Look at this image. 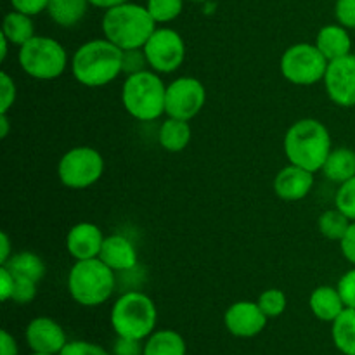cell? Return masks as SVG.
<instances>
[{
	"instance_id": "cell-3",
	"label": "cell",
	"mask_w": 355,
	"mask_h": 355,
	"mask_svg": "<svg viewBox=\"0 0 355 355\" xmlns=\"http://www.w3.org/2000/svg\"><path fill=\"white\" fill-rule=\"evenodd\" d=\"M156 30V21L153 19L146 6L125 2L107 9L103 16L104 38L120 47L142 49Z\"/></svg>"
},
{
	"instance_id": "cell-11",
	"label": "cell",
	"mask_w": 355,
	"mask_h": 355,
	"mask_svg": "<svg viewBox=\"0 0 355 355\" xmlns=\"http://www.w3.org/2000/svg\"><path fill=\"white\" fill-rule=\"evenodd\" d=\"M207 103V89L194 76H179L166 85L165 114L180 120H193Z\"/></svg>"
},
{
	"instance_id": "cell-37",
	"label": "cell",
	"mask_w": 355,
	"mask_h": 355,
	"mask_svg": "<svg viewBox=\"0 0 355 355\" xmlns=\"http://www.w3.org/2000/svg\"><path fill=\"white\" fill-rule=\"evenodd\" d=\"M142 352H144V347H141V340L118 336L113 345L114 355H142Z\"/></svg>"
},
{
	"instance_id": "cell-34",
	"label": "cell",
	"mask_w": 355,
	"mask_h": 355,
	"mask_svg": "<svg viewBox=\"0 0 355 355\" xmlns=\"http://www.w3.org/2000/svg\"><path fill=\"white\" fill-rule=\"evenodd\" d=\"M59 355H111L106 349L92 342H83V340H73L66 343L64 349Z\"/></svg>"
},
{
	"instance_id": "cell-27",
	"label": "cell",
	"mask_w": 355,
	"mask_h": 355,
	"mask_svg": "<svg viewBox=\"0 0 355 355\" xmlns=\"http://www.w3.org/2000/svg\"><path fill=\"white\" fill-rule=\"evenodd\" d=\"M350 220L343 211H340L338 208H331V210H326L324 214H321L319 217L318 225H319V232L324 236L326 239L329 241H342V238L345 236V232L349 231Z\"/></svg>"
},
{
	"instance_id": "cell-43",
	"label": "cell",
	"mask_w": 355,
	"mask_h": 355,
	"mask_svg": "<svg viewBox=\"0 0 355 355\" xmlns=\"http://www.w3.org/2000/svg\"><path fill=\"white\" fill-rule=\"evenodd\" d=\"M89 2H90V6L99 7V9L107 10V9H111V7L120 6V3L128 2V0H89Z\"/></svg>"
},
{
	"instance_id": "cell-16",
	"label": "cell",
	"mask_w": 355,
	"mask_h": 355,
	"mask_svg": "<svg viewBox=\"0 0 355 355\" xmlns=\"http://www.w3.org/2000/svg\"><path fill=\"white\" fill-rule=\"evenodd\" d=\"M104 234L92 222H80L69 229L66 236V250L75 260H89L99 257Z\"/></svg>"
},
{
	"instance_id": "cell-23",
	"label": "cell",
	"mask_w": 355,
	"mask_h": 355,
	"mask_svg": "<svg viewBox=\"0 0 355 355\" xmlns=\"http://www.w3.org/2000/svg\"><path fill=\"white\" fill-rule=\"evenodd\" d=\"M89 6V0H49L47 14L59 26L71 28L85 17Z\"/></svg>"
},
{
	"instance_id": "cell-6",
	"label": "cell",
	"mask_w": 355,
	"mask_h": 355,
	"mask_svg": "<svg viewBox=\"0 0 355 355\" xmlns=\"http://www.w3.org/2000/svg\"><path fill=\"white\" fill-rule=\"evenodd\" d=\"M110 321L116 336L142 342L155 333L158 311L151 297L142 291L130 290L114 302Z\"/></svg>"
},
{
	"instance_id": "cell-4",
	"label": "cell",
	"mask_w": 355,
	"mask_h": 355,
	"mask_svg": "<svg viewBox=\"0 0 355 355\" xmlns=\"http://www.w3.org/2000/svg\"><path fill=\"white\" fill-rule=\"evenodd\" d=\"M116 288V272L99 257L76 260L68 274V291L73 300L83 307L106 304Z\"/></svg>"
},
{
	"instance_id": "cell-41",
	"label": "cell",
	"mask_w": 355,
	"mask_h": 355,
	"mask_svg": "<svg viewBox=\"0 0 355 355\" xmlns=\"http://www.w3.org/2000/svg\"><path fill=\"white\" fill-rule=\"evenodd\" d=\"M17 342L7 329L0 331V355H17Z\"/></svg>"
},
{
	"instance_id": "cell-44",
	"label": "cell",
	"mask_w": 355,
	"mask_h": 355,
	"mask_svg": "<svg viewBox=\"0 0 355 355\" xmlns=\"http://www.w3.org/2000/svg\"><path fill=\"white\" fill-rule=\"evenodd\" d=\"M9 128H10L9 114H0V137L6 139L7 135H9Z\"/></svg>"
},
{
	"instance_id": "cell-38",
	"label": "cell",
	"mask_w": 355,
	"mask_h": 355,
	"mask_svg": "<svg viewBox=\"0 0 355 355\" xmlns=\"http://www.w3.org/2000/svg\"><path fill=\"white\" fill-rule=\"evenodd\" d=\"M10 6L14 10H19L28 16H37V14L47 10L49 0H10Z\"/></svg>"
},
{
	"instance_id": "cell-42",
	"label": "cell",
	"mask_w": 355,
	"mask_h": 355,
	"mask_svg": "<svg viewBox=\"0 0 355 355\" xmlns=\"http://www.w3.org/2000/svg\"><path fill=\"white\" fill-rule=\"evenodd\" d=\"M12 257V250H10V239L7 232H0V266L7 262Z\"/></svg>"
},
{
	"instance_id": "cell-14",
	"label": "cell",
	"mask_w": 355,
	"mask_h": 355,
	"mask_svg": "<svg viewBox=\"0 0 355 355\" xmlns=\"http://www.w3.org/2000/svg\"><path fill=\"white\" fill-rule=\"evenodd\" d=\"M24 338H26L31 352L49 355H59L68 343L62 326L55 322L54 319L44 318V315L31 319L28 322Z\"/></svg>"
},
{
	"instance_id": "cell-9",
	"label": "cell",
	"mask_w": 355,
	"mask_h": 355,
	"mask_svg": "<svg viewBox=\"0 0 355 355\" xmlns=\"http://www.w3.org/2000/svg\"><path fill=\"white\" fill-rule=\"evenodd\" d=\"M104 159L90 146H76L62 155L58 165V177L69 189H87L103 177Z\"/></svg>"
},
{
	"instance_id": "cell-5",
	"label": "cell",
	"mask_w": 355,
	"mask_h": 355,
	"mask_svg": "<svg viewBox=\"0 0 355 355\" xmlns=\"http://www.w3.org/2000/svg\"><path fill=\"white\" fill-rule=\"evenodd\" d=\"M165 97V82L159 73L153 69L127 76L121 87V104L125 111L139 121H155L163 116Z\"/></svg>"
},
{
	"instance_id": "cell-32",
	"label": "cell",
	"mask_w": 355,
	"mask_h": 355,
	"mask_svg": "<svg viewBox=\"0 0 355 355\" xmlns=\"http://www.w3.org/2000/svg\"><path fill=\"white\" fill-rule=\"evenodd\" d=\"M17 89L9 73H0V114H9L10 107L16 103Z\"/></svg>"
},
{
	"instance_id": "cell-19",
	"label": "cell",
	"mask_w": 355,
	"mask_h": 355,
	"mask_svg": "<svg viewBox=\"0 0 355 355\" xmlns=\"http://www.w3.org/2000/svg\"><path fill=\"white\" fill-rule=\"evenodd\" d=\"M309 307L319 321L324 322H333L347 309L338 288L328 286V284L312 291L311 298H309Z\"/></svg>"
},
{
	"instance_id": "cell-30",
	"label": "cell",
	"mask_w": 355,
	"mask_h": 355,
	"mask_svg": "<svg viewBox=\"0 0 355 355\" xmlns=\"http://www.w3.org/2000/svg\"><path fill=\"white\" fill-rule=\"evenodd\" d=\"M335 207L355 222V177L347 182L340 184L335 194Z\"/></svg>"
},
{
	"instance_id": "cell-45",
	"label": "cell",
	"mask_w": 355,
	"mask_h": 355,
	"mask_svg": "<svg viewBox=\"0 0 355 355\" xmlns=\"http://www.w3.org/2000/svg\"><path fill=\"white\" fill-rule=\"evenodd\" d=\"M9 45L10 42L0 33V47H2V51H0V61H6L7 59V54H9Z\"/></svg>"
},
{
	"instance_id": "cell-28",
	"label": "cell",
	"mask_w": 355,
	"mask_h": 355,
	"mask_svg": "<svg viewBox=\"0 0 355 355\" xmlns=\"http://www.w3.org/2000/svg\"><path fill=\"white\" fill-rule=\"evenodd\" d=\"M146 9L149 10L156 24H165L180 16L184 9V0H148Z\"/></svg>"
},
{
	"instance_id": "cell-40",
	"label": "cell",
	"mask_w": 355,
	"mask_h": 355,
	"mask_svg": "<svg viewBox=\"0 0 355 355\" xmlns=\"http://www.w3.org/2000/svg\"><path fill=\"white\" fill-rule=\"evenodd\" d=\"M340 250H342V255L345 257L347 262L355 267V222L350 224L349 231L345 232V236L340 241Z\"/></svg>"
},
{
	"instance_id": "cell-36",
	"label": "cell",
	"mask_w": 355,
	"mask_h": 355,
	"mask_svg": "<svg viewBox=\"0 0 355 355\" xmlns=\"http://www.w3.org/2000/svg\"><path fill=\"white\" fill-rule=\"evenodd\" d=\"M335 16L338 24L355 30V0H336Z\"/></svg>"
},
{
	"instance_id": "cell-21",
	"label": "cell",
	"mask_w": 355,
	"mask_h": 355,
	"mask_svg": "<svg viewBox=\"0 0 355 355\" xmlns=\"http://www.w3.org/2000/svg\"><path fill=\"white\" fill-rule=\"evenodd\" d=\"M329 182L343 184L355 177V151L350 148H333L321 170Z\"/></svg>"
},
{
	"instance_id": "cell-8",
	"label": "cell",
	"mask_w": 355,
	"mask_h": 355,
	"mask_svg": "<svg viewBox=\"0 0 355 355\" xmlns=\"http://www.w3.org/2000/svg\"><path fill=\"white\" fill-rule=\"evenodd\" d=\"M329 61L315 44H295L281 55V73L293 85L309 87L322 82Z\"/></svg>"
},
{
	"instance_id": "cell-17",
	"label": "cell",
	"mask_w": 355,
	"mask_h": 355,
	"mask_svg": "<svg viewBox=\"0 0 355 355\" xmlns=\"http://www.w3.org/2000/svg\"><path fill=\"white\" fill-rule=\"evenodd\" d=\"M99 259L114 272H130L137 267L139 253L134 243L123 234H111L104 238Z\"/></svg>"
},
{
	"instance_id": "cell-35",
	"label": "cell",
	"mask_w": 355,
	"mask_h": 355,
	"mask_svg": "<svg viewBox=\"0 0 355 355\" xmlns=\"http://www.w3.org/2000/svg\"><path fill=\"white\" fill-rule=\"evenodd\" d=\"M340 295H342V300L345 304V307L355 309V267L350 270H347L342 277H340L338 284Z\"/></svg>"
},
{
	"instance_id": "cell-31",
	"label": "cell",
	"mask_w": 355,
	"mask_h": 355,
	"mask_svg": "<svg viewBox=\"0 0 355 355\" xmlns=\"http://www.w3.org/2000/svg\"><path fill=\"white\" fill-rule=\"evenodd\" d=\"M149 68L148 55H146L144 49H127L123 51V58H121V73L127 76L135 75V73L146 71Z\"/></svg>"
},
{
	"instance_id": "cell-20",
	"label": "cell",
	"mask_w": 355,
	"mask_h": 355,
	"mask_svg": "<svg viewBox=\"0 0 355 355\" xmlns=\"http://www.w3.org/2000/svg\"><path fill=\"white\" fill-rule=\"evenodd\" d=\"M193 130L187 120L166 116V120L159 125L158 142L165 151L180 153L189 146Z\"/></svg>"
},
{
	"instance_id": "cell-25",
	"label": "cell",
	"mask_w": 355,
	"mask_h": 355,
	"mask_svg": "<svg viewBox=\"0 0 355 355\" xmlns=\"http://www.w3.org/2000/svg\"><path fill=\"white\" fill-rule=\"evenodd\" d=\"M331 324V336L336 349L343 355H355V309L347 307Z\"/></svg>"
},
{
	"instance_id": "cell-7",
	"label": "cell",
	"mask_w": 355,
	"mask_h": 355,
	"mask_svg": "<svg viewBox=\"0 0 355 355\" xmlns=\"http://www.w3.org/2000/svg\"><path fill=\"white\" fill-rule=\"evenodd\" d=\"M17 62L28 76L35 80H55L68 68V52L55 38L35 35L21 45Z\"/></svg>"
},
{
	"instance_id": "cell-33",
	"label": "cell",
	"mask_w": 355,
	"mask_h": 355,
	"mask_svg": "<svg viewBox=\"0 0 355 355\" xmlns=\"http://www.w3.org/2000/svg\"><path fill=\"white\" fill-rule=\"evenodd\" d=\"M14 279H16V284H14V293L10 300L16 302V304L19 305L33 302L35 297H37V286H38L37 281H31L28 279V277H19V276H14Z\"/></svg>"
},
{
	"instance_id": "cell-15",
	"label": "cell",
	"mask_w": 355,
	"mask_h": 355,
	"mask_svg": "<svg viewBox=\"0 0 355 355\" xmlns=\"http://www.w3.org/2000/svg\"><path fill=\"white\" fill-rule=\"evenodd\" d=\"M274 193L284 201H300L309 196L314 187V172L290 163L274 177Z\"/></svg>"
},
{
	"instance_id": "cell-22",
	"label": "cell",
	"mask_w": 355,
	"mask_h": 355,
	"mask_svg": "<svg viewBox=\"0 0 355 355\" xmlns=\"http://www.w3.org/2000/svg\"><path fill=\"white\" fill-rule=\"evenodd\" d=\"M142 355H187L186 340L173 329H159L146 338Z\"/></svg>"
},
{
	"instance_id": "cell-29",
	"label": "cell",
	"mask_w": 355,
	"mask_h": 355,
	"mask_svg": "<svg viewBox=\"0 0 355 355\" xmlns=\"http://www.w3.org/2000/svg\"><path fill=\"white\" fill-rule=\"evenodd\" d=\"M257 304H259V307L262 309V312L267 318L274 319L284 314V311L288 307V298L284 295V291L277 290V288H269V290L260 293Z\"/></svg>"
},
{
	"instance_id": "cell-24",
	"label": "cell",
	"mask_w": 355,
	"mask_h": 355,
	"mask_svg": "<svg viewBox=\"0 0 355 355\" xmlns=\"http://www.w3.org/2000/svg\"><path fill=\"white\" fill-rule=\"evenodd\" d=\"M2 35L10 42V45L21 47L35 37L33 19L19 10H10L2 21Z\"/></svg>"
},
{
	"instance_id": "cell-13",
	"label": "cell",
	"mask_w": 355,
	"mask_h": 355,
	"mask_svg": "<svg viewBox=\"0 0 355 355\" xmlns=\"http://www.w3.org/2000/svg\"><path fill=\"white\" fill-rule=\"evenodd\" d=\"M267 318L257 302L241 300L232 304L225 311L224 324L236 338H253L266 329Z\"/></svg>"
},
{
	"instance_id": "cell-10",
	"label": "cell",
	"mask_w": 355,
	"mask_h": 355,
	"mask_svg": "<svg viewBox=\"0 0 355 355\" xmlns=\"http://www.w3.org/2000/svg\"><path fill=\"white\" fill-rule=\"evenodd\" d=\"M149 68L156 73L177 71L186 59V44L179 31L172 28H156L144 47Z\"/></svg>"
},
{
	"instance_id": "cell-2",
	"label": "cell",
	"mask_w": 355,
	"mask_h": 355,
	"mask_svg": "<svg viewBox=\"0 0 355 355\" xmlns=\"http://www.w3.org/2000/svg\"><path fill=\"white\" fill-rule=\"evenodd\" d=\"M283 148L288 162L315 173L322 170L331 153V135L322 121L302 118L286 130Z\"/></svg>"
},
{
	"instance_id": "cell-26",
	"label": "cell",
	"mask_w": 355,
	"mask_h": 355,
	"mask_svg": "<svg viewBox=\"0 0 355 355\" xmlns=\"http://www.w3.org/2000/svg\"><path fill=\"white\" fill-rule=\"evenodd\" d=\"M3 266H6L14 276L28 277V279L31 281H37V283H40L45 276L44 260L33 252L12 253V257H10Z\"/></svg>"
},
{
	"instance_id": "cell-1",
	"label": "cell",
	"mask_w": 355,
	"mask_h": 355,
	"mask_svg": "<svg viewBox=\"0 0 355 355\" xmlns=\"http://www.w3.org/2000/svg\"><path fill=\"white\" fill-rule=\"evenodd\" d=\"M123 51L107 38H92L75 51L71 73L76 82L89 89L104 87L121 75Z\"/></svg>"
},
{
	"instance_id": "cell-12",
	"label": "cell",
	"mask_w": 355,
	"mask_h": 355,
	"mask_svg": "<svg viewBox=\"0 0 355 355\" xmlns=\"http://www.w3.org/2000/svg\"><path fill=\"white\" fill-rule=\"evenodd\" d=\"M324 89L329 101L340 107L355 106V54L329 61L324 75Z\"/></svg>"
},
{
	"instance_id": "cell-18",
	"label": "cell",
	"mask_w": 355,
	"mask_h": 355,
	"mask_svg": "<svg viewBox=\"0 0 355 355\" xmlns=\"http://www.w3.org/2000/svg\"><path fill=\"white\" fill-rule=\"evenodd\" d=\"M315 45L319 51L324 54L328 61L343 58V55L352 54V38L349 30L342 24H326L319 30L315 37Z\"/></svg>"
},
{
	"instance_id": "cell-46",
	"label": "cell",
	"mask_w": 355,
	"mask_h": 355,
	"mask_svg": "<svg viewBox=\"0 0 355 355\" xmlns=\"http://www.w3.org/2000/svg\"><path fill=\"white\" fill-rule=\"evenodd\" d=\"M30 355H49V354H37V352H31Z\"/></svg>"
},
{
	"instance_id": "cell-39",
	"label": "cell",
	"mask_w": 355,
	"mask_h": 355,
	"mask_svg": "<svg viewBox=\"0 0 355 355\" xmlns=\"http://www.w3.org/2000/svg\"><path fill=\"white\" fill-rule=\"evenodd\" d=\"M14 284H16L14 274L6 266H0V300L9 302L12 298Z\"/></svg>"
}]
</instances>
